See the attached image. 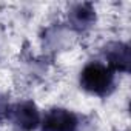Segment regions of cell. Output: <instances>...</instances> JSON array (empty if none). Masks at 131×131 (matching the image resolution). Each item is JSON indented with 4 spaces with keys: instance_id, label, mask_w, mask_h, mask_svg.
I'll use <instances>...</instances> for the list:
<instances>
[{
    "instance_id": "obj_4",
    "label": "cell",
    "mask_w": 131,
    "mask_h": 131,
    "mask_svg": "<svg viewBox=\"0 0 131 131\" xmlns=\"http://www.w3.org/2000/svg\"><path fill=\"white\" fill-rule=\"evenodd\" d=\"M105 59L108 62L106 67L114 73H128L131 65V49L128 43L123 42H111L103 48Z\"/></svg>"
},
{
    "instance_id": "obj_5",
    "label": "cell",
    "mask_w": 131,
    "mask_h": 131,
    "mask_svg": "<svg viewBox=\"0 0 131 131\" xmlns=\"http://www.w3.org/2000/svg\"><path fill=\"white\" fill-rule=\"evenodd\" d=\"M68 20L76 31H85L91 28L96 22V9L93 3L83 2V3L74 5L68 13Z\"/></svg>"
},
{
    "instance_id": "obj_3",
    "label": "cell",
    "mask_w": 131,
    "mask_h": 131,
    "mask_svg": "<svg viewBox=\"0 0 131 131\" xmlns=\"http://www.w3.org/2000/svg\"><path fill=\"white\" fill-rule=\"evenodd\" d=\"M40 126L42 131H77L79 119L70 110L52 108L43 116Z\"/></svg>"
},
{
    "instance_id": "obj_1",
    "label": "cell",
    "mask_w": 131,
    "mask_h": 131,
    "mask_svg": "<svg viewBox=\"0 0 131 131\" xmlns=\"http://www.w3.org/2000/svg\"><path fill=\"white\" fill-rule=\"evenodd\" d=\"M80 86L94 96L105 97L114 88V73L100 62H91L80 73Z\"/></svg>"
},
{
    "instance_id": "obj_2",
    "label": "cell",
    "mask_w": 131,
    "mask_h": 131,
    "mask_svg": "<svg viewBox=\"0 0 131 131\" xmlns=\"http://www.w3.org/2000/svg\"><path fill=\"white\" fill-rule=\"evenodd\" d=\"M5 117L19 131H34L40 125V113L32 100H22L8 105Z\"/></svg>"
}]
</instances>
